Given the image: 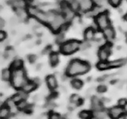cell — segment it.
Segmentation results:
<instances>
[{
  "label": "cell",
  "instance_id": "33",
  "mask_svg": "<svg viewBox=\"0 0 127 119\" xmlns=\"http://www.w3.org/2000/svg\"><path fill=\"white\" fill-rule=\"evenodd\" d=\"M108 1H109V3L112 6L118 7V6H120V4L122 3V0H108Z\"/></svg>",
  "mask_w": 127,
  "mask_h": 119
},
{
  "label": "cell",
  "instance_id": "7",
  "mask_svg": "<svg viewBox=\"0 0 127 119\" xmlns=\"http://www.w3.org/2000/svg\"><path fill=\"white\" fill-rule=\"evenodd\" d=\"M125 112L126 110L124 109V107H122L120 106H116L109 109L108 115L111 119H119L125 114Z\"/></svg>",
  "mask_w": 127,
  "mask_h": 119
},
{
  "label": "cell",
  "instance_id": "19",
  "mask_svg": "<svg viewBox=\"0 0 127 119\" xmlns=\"http://www.w3.org/2000/svg\"><path fill=\"white\" fill-rule=\"evenodd\" d=\"M10 4L15 9H17V8H26V1H24V0H12Z\"/></svg>",
  "mask_w": 127,
  "mask_h": 119
},
{
  "label": "cell",
  "instance_id": "8",
  "mask_svg": "<svg viewBox=\"0 0 127 119\" xmlns=\"http://www.w3.org/2000/svg\"><path fill=\"white\" fill-rule=\"evenodd\" d=\"M79 3V11L87 13L94 8L95 3L93 0H78Z\"/></svg>",
  "mask_w": 127,
  "mask_h": 119
},
{
  "label": "cell",
  "instance_id": "22",
  "mask_svg": "<svg viewBox=\"0 0 127 119\" xmlns=\"http://www.w3.org/2000/svg\"><path fill=\"white\" fill-rule=\"evenodd\" d=\"M79 116L81 119H92L94 117V113L90 110H83L79 113Z\"/></svg>",
  "mask_w": 127,
  "mask_h": 119
},
{
  "label": "cell",
  "instance_id": "45",
  "mask_svg": "<svg viewBox=\"0 0 127 119\" xmlns=\"http://www.w3.org/2000/svg\"><path fill=\"white\" fill-rule=\"evenodd\" d=\"M124 19H125L126 21L127 22V14H125V16H124Z\"/></svg>",
  "mask_w": 127,
  "mask_h": 119
},
{
  "label": "cell",
  "instance_id": "41",
  "mask_svg": "<svg viewBox=\"0 0 127 119\" xmlns=\"http://www.w3.org/2000/svg\"><path fill=\"white\" fill-rule=\"evenodd\" d=\"M115 85H116L117 89H121L122 87H123V85H124V81L119 80V81H118L117 83H115Z\"/></svg>",
  "mask_w": 127,
  "mask_h": 119
},
{
  "label": "cell",
  "instance_id": "10",
  "mask_svg": "<svg viewBox=\"0 0 127 119\" xmlns=\"http://www.w3.org/2000/svg\"><path fill=\"white\" fill-rule=\"evenodd\" d=\"M15 12L19 21L25 22L26 20L29 18L30 14L28 13L27 9H26V8H17V9H15Z\"/></svg>",
  "mask_w": 127,
  "mask_h": 119
},
{
  "label": "cell",
  "instance_id": "18",
  "mask_svg": "<svg viewBox=\"0 0 127 119\" xmlns=\"http://www.w3.org/2000/svg\"><path fill=\"white\" fill-rule=\"evenodd\" d=\"M49 62L51 66L53 67L57 66L59 62V55L57 53L53 52L51 54H49Z\"/></svg>",
  "mask_w": 127,
  "mask_h": 119
},
{
  "label": "cell",
  "instance_id": "14",
  "mask_svg": "<svg viewBox=\"0 0 127 119\" xmlns=\"http://www.w3.org/2000/svg\"><path fill=\"white\" fill-rule=\"evenodd\" d=\"M11 116V110L9 107L4 105L0 110V118L1 119H9Z\"/></svg>",
  "mask_w": 127,
  "mask_h": 119
},
{
  "label": "cell",
  "instance_id": "44",
  "mask_svg": "<svg viewBox=\"0 0 127 119\" xmlns=\"http://www.w3.org/2000/svg\"><path fill=\"white\" fill-rule=\"evenodd\" d=\"M61 91L62 93H64V94L67 93V90H66V88L64 87H61Z\"/></svg>",
  "mask_w": 127,
  "mask_h": 119
},
{
  "label": "cell",
  "instance_id": "17",
  "mask_svg": "<svg viewBox=\"0 0 127 119\" xmlns=\"http://www.w3.org/2000/svg\"><path fill=\"white\" fill-rule=\"evenodd\" d=\"M2 80L5 82H9L11 79L12 76V70L8 68H4L2 71Z\"/></svg>",
  "mask_w": 127,
  "mask_h": 119
},
{
  "label": "cell",
  "instance_id": "35",
  "mask_svg": "<svg viewBox=\"0 0 127 119\" xmlns=\"http://www.w3.org/2000/svg\"><path fill=\"white\" fill-rule=\"evenodd\" d=\"M107 90V87L105 86V85H99L98 87H97V91L98 93H104L106 92Z\"/></svg>",
  "mask_w": 127,
  "mask_h": 119
},
{
  "label": "cell",
  "instance_id": "38",
  "mask_svg": "<svg viewBox=\"0 0 127 119\" xmlns=\"http://www.w3.org/2000/svg\"><path fill=\"white\" fill-rule=\"evenodd\" d=\"M6 39V33L2 30L0 31V41H1V42L5 41Z\"/></svg>",
  "mask_w": 127,
  "mask_h": 119
},
{
  "label": "cell",
  "instance_id": "42",
  "mask_svg": "<svg viewBox=\"0 0 127 119\" xmlns=\"http://www.w3.org/2000/svg\"><path fill=\"white\" fill-rule=\"evenodd\" d=\"M5 24L6 22L4 21V19L2 18H0V28H1V29H3L4 26H5Z\"/></svg>",
  "mask_w": 127,
  "mask_h": 119
},
{
  "label": "cell",
  "instance_id": "25",
  "mask_svg": "<svg viewBox=\"0 0 127 119\" xmlns=\"http://www.w3.org/2000/svg\"><path fill=\"white\" fill-rule=\"evenodd\" d=\"M70 102L75 103V104H76L77 106H79L80 104H82V99H81V98L79 97L78 94H73L70 97Z\"/></svg>",
  "mask_w": 127,
  "mask_h": 119
},
{
  "label": "cell",
  "instance_id": "12",
  "mask_svg": "<svg viewBox=\"0 0 127 119\" xmlns=\"http://www.w3.org/2000/svg\"><path fill=\"white\" fill-rule=\"evenodd\" d=\"M95 34H96V32L95 30L92 27H89L87 28L84 31V33H83V37H84V40L87 41H92L95 40Z\"/></svg>",
  "mask_w": 127,
  "mask_h": 119
},
{
  "label": "cell",
  "instance_id": "43",
  "mask_svg": "<svg viewBox=\"0 0 127 119\" xmlns=\"http://www.w3.org/2000/svg\"><path fill=\"white\" fill-rule=\"evenodd\" d=\"M33 82L37 84V86L38 85H40V83H41V80H40V79H38V78H36V79H33Z\"/></svg>",
  "mask_w": 127,
  "mask_h": 119
},
{
  "label": "cell",
  "instance_id": "5",
  "mask_svg": "<svg viewBox=\"0 0 127 119\" xmlns=\"http://www.w3.org/2000/svg\"><path fill=\"white\" fill-rule=\"evenodd\" d=\"M95 22L98 27V29L102 31H103L104 30H106V28L110 26L109 16H108V14H107V12L106 11H102L99 14H98L96 17H95Z\"/></svg>",
  "mask_w": 127,
  "mask_h": 119
},
{
  "label": "cell",
  "instance_id": "28",
  "mask_svg": "<svg viewBox=\"0 0 127 119\" xmlns=\"http://www.w3.org/2000/svg\"><path fill=\"white\" fill-rule=\"evenodd\" d=\"M91 46V42L90 41H83L81 43V45H80V48H79V50H81V51H86L87 49H88Z\"/></svg>",
  "mask_w": 127,
  "mask_h": 119
},
{
  "label": "cell",
  "instance_id": "27",
  "mask_svg": "<svg viewBox=\"0 0 127 119\" xmlns=\"http://www.w3.org/2000/svg\"><path fill=\"white\" fill-rule=\"evenodd\" d=\"M70 6L75 12L79 11V3L78 2V0H70L69 2Z\"/></svg>",
  "mask_w": 127,
  "mask_h": 119
},
{
  "label": "cell",
  "instance_id": "32",
  "mask_svg": "<svg viewBox=\"0 0 127 119\" xmlns=\"http://www.w3.org/2000/svg\"><path fill=\"white\" fill-rule=\"evenodd\" d=\"M64 35L63 33H59L57 36V42L61 45L64 43Z\"/></svg>",
  "mask_w": 127,
  "mask_h": 119
},
{
  "label": "cell",
  "instance_id": "26",
  "mask_svg": "<svg viewBox=\"0 0 127 119\" xmlns=\"http://www.w3.org/2000/svg\"><path fill=\"white\" fill-rule=\"evenodd\" d=\"M94 118L95 119H105L107 114L105 111L102 110H98V111H94Z\"/></svg>",
  "mask_w": 127,
  "mask_h": 119
},
{
  "label": "cell",
  "instance_id": "6",
  "mask_svg": "<svg viewBox=\"0 0 127 119\" xmlns=\"http://www.w3.org/2000/svg\"><path fill=\"white\" fill-rule=\"evenodd\" d=\"M111 52V46L110 44H104L98 49V57L100 61H106L109 58V56Z\"/></svg>",
  "mask_w": 127,
  "mask_h": 119
},
{
  "label": "cell",
  "instance_id": "47",
  "mask_svg": "<svg viewBox=\"0 0 127 119\" xmlns=\"http://www.w3.org/2000/svg\"><path fill=\"white\" fill-rule=\"evenodd\" d=\"M126 38H127V32L126 33Z\"/></svg>",
  "mask_w": 127,
  "mask_h": 119
},
{
  "label": "cell",
  "instance_id": "16",
  "mask_svg": "<svg viewBox=\"0 0 127 119\" xmlns=\"http://www.w3.org/2000/svg\"><path fill=\"white\" fill-rule=\"evenodd\" d=\"M127 60L126 59H120V60H113L109 62V67L110 68H114V67H120L126 64Z\"/></svg>",
  "mask_w": 127,
  "mask_h": 119
},
{
  "label": "cell",
  "instance_id": "36",
  "mask_svg": "<svg viewBox=\"0 0 127 119\" xmlns=\"http://www.w3.org/2000/svg\"><path fill=\"white\" fill-rule=\"evenodd\" d=\"M118 106L122 107H126L127 106V99L126 98H121L118 101Z\"/></svg>",
  "mask_w": 127,
  "mask_h": 119
},
{
  "label": "cell",
  "instance_id": "3",
  "mask_svg": "<svg viewBox=\"0 0 127 119\" xmlns=\"http://www.w3.org/2000/svg\"><path fill=\"white\" fill-rule=\"evenodd\" d=\"M81 43L76 40H70L64 42L60 46L61 53L64 55H71L79 49Z\"/></svg>",
  "mask_w": 127,
  "mask_h": 119
},
{
  "label": "cell",
  "instance_id": "23",
  "mask_svg": "<svg viewBox=\"0 0 127 119\" xmlns=\"http://www.w3.org/2000/svg\"><path fill=\"white\" fill-rule=\"evenodd\" d=\"M16 57V53L15 51L10 48V49H7L4 53V57L6 60H12V59H14Z\"/></svg>",
  "mask_w": 127,
  "mask_h": 119
},
{
  "label": "cell",
  "instance_id": "39",
  "mask_svg": "<svg viewBox=\"0 0 127 119\" xmlns=\"http://www.w3.org/2000/svg\"><path fill=\"white\" fill-rule=\"evenodd\" d=\"M32 111H33V106L28 104L26 110H24V112H25L26 114H30V113H32Z\"/></svg>",
  "mask_w": 127,
  "mask_h": 119
},
{
  "label": "cell",
  "instance_id": "1",
  "mask_svg": "<svg viewBox=\"0 0 127 119\" xmlns=\"http://www.w3.org/2000/svg\"><path fill=\"white\" fill-rule=\"evenodd\" d=\"M91 69V65L87 62L75 59L71 60L67 65L65 74L68 77H75L80 75H84Z\"/></svg>",
  "mask_w": 127,
  "mask_h": 119
},
{
  "label": "cell",
  "instance_id": "46",
  "mask_svg": "<svg viewBox=\"0 0 127 119\" xmlns=\"http://www.w3.org/2000/svg\"><path fill=\"white\" fill-rule=\"evenodd\" d=\"M124 119H127V114H125V116H124Z\"/></svg>",
  "mask_w": 127,
  "mask_h": 119
},
{
  "label": "cell",
  "instance_id": "30",
  "mask_svg": "<svg viewBox=\"0 0 127 119\" xmlns=\"http://www.w3.org/2000/svg\"><path fill=\"white\" fill-rule=\"evenodd\" d=\"M12 99H13L14 102L16 103V104H18V103H19L20 102H22V101H23V100H24V99L22 98L21 95H20L18 93L14 94L13 96H12Z\"/></svg>",
  "mask_w": 127,
  "mask_h": 119
},
{
  "label": "cell",
  "instance_id": "40",
  "mask_svg": "<svg viewBox=\"0 0 127 119\" xmlns=\"http://www.w3.org/2000/svg\"><path fill=\"white\" fill-rule=\"evenodd\" d=\"M53 52H52V49L50 46H47L46 48L44 49V51H43V53L44 54H51Z\"/></svg>",
  "mask_w": 127,
  "mask_h": 119
},
{
  "label": "cell",
  "instance_id": "37",
  "mask_svg": "<svg viewBox=\"0 0 127 119\" xmlns=\"http://www.w3.org/2000/svg\"><path fill=\"white\" fill-rule=\"evenodd\" d=\"M49 119H61V118L57 113H51L49 116Z\"/></svg>",
  "mask_w": 127,
  "mask_h": 119
},
{
  "label": "cell",
  "instance_id": "31",
  "mask_svg": "<svg viewBox=\"0 0 127 119\" xmlns=\"http://www.w3.org/2000/svg\"><path fill=\"white\" fill-rule=\"evenodd\" d=\"M19 22V19L16 16V17H12L10 19V21H9V23H10V26H17L18 25V23Z\"/></svg>",
  "mask_w": 127,
  "mask_h": 119
},
{
  "label": "cell",
  "instance_id": "15",
  "mask_svg": "<svg viewBox=\"0 0 127 119\" xmlns=\"http://www.w3.org/2000/svg\"><path fill=\"white\" fill-rule=\"evenodd\" d=\"M37 87V85L33 82V81L28 80V82L26 83L25 85H24V87L22 89L24 91H26V93H30V92H31V91H33V90H35Z\"/></svg>",
  "mask_w": 127,
  "mask_h": 119
},
{
  "label": "cell",
  "instance_id": "2",
  "mask_svg": "<svg viewBox=\"0 0 127 119\" xmlns=\"http://www.w3.org/2000/svg\"><path fill=\"white\" fill-rule=\"evenodd\" d=\"M27 82L28 79L26 77V73L23 67L19 69L12 70L10 83L14 89H22Z\"/></svg>",
  "mask_w": 127,
  "mask_h": 119
},
{
  "label": "cell",
  "instance_id": "48",
  "mask_svg": "<svg viewBox=\"0 0 127 119\" xmlns=\"http://www.w3.org/2000/svg\"><path fill=\"white\" fill-rule=\"evenodd\" d=\"M126 43H127V38H126Z\"/></svg>",
  "mask_w": 127,
  "mask_h": 119
},
{
  "label": "cell",
  "instance_id": "21",
  "mask_svg": "<svg viewBox=\"0 0 127 119\" xmlns=\"http://www.w3.org/2000/svg\"><path fill=\"white\" fill-rule=\"evenodd\" d=\"M22 67H23V62L22 60H20V59H14L10 65L11 70L19 69V68H22Z\"/></svg>",
  "mask_w": 127,
  "mask_h": 119
},
{
  "label": "cell",
  "instance_id": "20",
  "mask_svg": "<svg viewBox=\"0 0 127 119\" xmlns=\"http://www.w3.org/2000/svg\"><path fill=\"white\" fill-rule=\"evenodd\" d=\"M71 85L75 90H80L83 86V83L79 79H73L71 81Z\"/></svg>",
  "mask_w": 127,
  "mask_h": 119
},
{
  "label": "cell",
  "instance_id": "11",
  "mask_svg": "<svg viewBox=\"0 0 127 119\" xmlns=\"http://www.w3.org/2000/svg\"><path fill=\"white\" fill-rule=\"evenodd\" d=\"M102 33L105 39L108 42H111L112 41H114L115 37V31L112 26H109L108 28H106V30L102 31Z\"/></svg>",
  "mask_w": 127,
  "mask_h": 119
},
{
  "label": "cell",
  "instance_id": "29",
  "mask_svg": "<svg viewBox=\"0 0 127 119\" xmlns=\"http://www.w3.org/2000/svg\"><path fill=\"white\" fill-rule=\"evenodd\" d=\"M28 106L27 102H26V100H23L22 102H20L18 104H17V106H18V109L21 111H24L26 110V106Z\"/></svg>",
  "mask_w": 127,
  "mask_h": 119
},
{
  "label": "cell",
  "instance_id": "13",
  "mask_svg": "<svg viewBox=\"0 0 127 119\" xmlns=\"http://www.w3.org/2000/svg\"><path fill=\"white\" fill-rule=\"evenodd\" d=\"M91 108L93 111H98L102 110V102L101 99L97 97H93L91 99Z\"/></svg>",
  "mask_w": 127,
  "mask_h": 119
},
{
  "label": "cell",
  "instance_id": "34",
  "mask_svg": "<svg viewBox=\"0 0 127 119\" xmlns=\"http://www.w3.org/2000/svg\"><path fill=\"white\" fill-rule=\"evenodd\" d=\"M37 57L36 55L32 54V55L28 56V60H29V62L30 63H34L36 61H37Z\"/></svg>",
  "mask_w": 127,
  "mask_h": 119
},
{
  "label": "cell",
  "instance_id": "9",
  "mask_svg": "<svg viewBox=\"0 0 127 119\" xmlns=\"http://www.w3.org/2000/svg\"><path fill=\"white\" fill-rule=\"evenodd\" d=\"M46 85L48 87V88L51 90H55L57 88V80L55 75H49L46 77L45 79Z\"/></svg>",
  "mask_w": 127,
  "mask_h": 119
},
{
  "label": "cell",
  "instance_id": "4",
  "mask_svg": "<svg viewBox=\"0 0 127 119\" xmlns=\"http://www.w3.org/2000/svg\"><path fill=\"white\" fill-rule=\"evenodd\" d=\"M66 24H67V22L64 14L61 13V12H57L56 17L54 18L53 21L50 22L49 26L53 32H60Z\"/></svg>",
  "mask_w": 127,
  "mask_h": 119
},
{
  "label": "cell",
  "instance_id": "24",
  "mask_svg": "<svg viewBox=\"0 0 127 119\" xmlns=\"http://www.w3.org/2000/svg\"><path fill=\"white\" fill-rule=\"evenodd\" d=\"M97 68L100 71H105V70H108L110 69L109 67V62L106 61H99L97 63Z\"/></svg>",
  "mask_w": 127,
  "mask_h": 119
}]
</instances>
